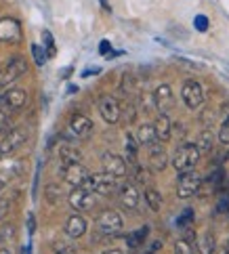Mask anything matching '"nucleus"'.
Returning <instances> with one entry per match:
<instances>
[{"instance_id":"f257e3e1","label":"nucleus","mask_w":229,"mask_h":254,"mask_svg":"<svg viewBox=\"0 0 229 254\" xmlns=\"http://www.w3.org/2000/svg\"><path fill=\"white\" fill-rule=\"evenodd\" d=\"M200 160V151L194 143H181L179 147L172 153V160L170 164L177 172H185V170H191Z\"/></svg>"},{"instance_id":"f03ea898","label":"nucleus","mask_w":229,"mask_h":254,"mask_svg":"<svg viewBox=\"0 0 229 254\" xmlns=\"http://www.w3.org/2000/svg\"><path fill=\"white\" fill-rule=\"evenodd\" d=\"M202 187V175L196 172L194 168L191 170H185L179 175V183H177V195L181 199H187L191 195H196Z\"/></svg>"},{"instance_id":"7ed1b4c3","label":"nucleus","mask_w":229,"mask_h":254,"mask_svg":"<svg viewBox=\"0 0 229 254\" xmlns=\"http://www.w3.org/2000/svg\"><path fill=\"white\" fill-rule=\"evenodd\" d=\"M97 229L99 233H103V235H118L122 229H124V219H122V214L120 212H116V210H103V212H99L97 216Z\"/></svg>"},{"instance_id":"20e7f679","label":"nucleus","mask_w":229,"mask_h":254,"mask_svg":"<svg viewBox=\"0 0 229 254\" xmlns=\"http://www.w3.org/2000/svg\"><path fill=\"white\" fill-rule=\"evenodd\" d=\"M84 189H88V191H93L97 195H112V193H116V189H118V179H114L112 175H107V172H101V175H90Z\"/></svg>"},{"instance_id":"39448f33","label":"nucleus","mask_w":229,"mask_h":254,"mask_svg":"<svg viewBox=\"0 0 229 254\" xmlns=\"http://www.w3.org/2000/svg\"><path fill=\"white\" fill-rule=\"evenodd\" d=\"M68 202L76 212H86V210H93L97 206V197L93 191H88L84 187H74L68 195Z\"/></svg>"},{"instance_id":"423d86ee","label":"nucleus","mask_w":229,"mask_h":254,"mask_svg":"<svg viewBox=\"0 0 229 254\" xmlns=\"http://www.w3.org/2000/svg\"><path fill=\"white\" fill-rule=\"evenodd\" d=\"M181 99L189 110H198L204 103V88L198 80H185L181 88Z\"/></svg>"},{"instance_id":"0eeeda50","label":"nucleus","mask_w":229,"mask_h":254,"mask_svg":"<svg viewBox=\"0 0 229 254\" xmlns=\"http://www.w3.org/2000/svg\"><path fill=\"white\" fill-rule=\"evenodd\" d=\"M27 71V63L23 57H13L6 65L0 69V88H4L8 84H13L17 78H21Z\"/></svg>"},{"instance_id":"6e6552de","label":"nucleus","mask_w":229,"mask_h":254,"mask_svg":"<svg viewBox=\"0 0 229 254\" xmlns=\"http://www.w3.org/2000/svg\"><path fill=\"white\" fill-rule=\"evenodd\" d=\"M27 103V93L23 88H8L4 90V97H2V105H0V110L2 112H19L23 110Z\"/></svg>"},{"instance_id":"1a4fd4ad","label":"nucleus","mask_w":229,"mask_h":254,"mask_svg":"<svg viewBox=\"0 0 229 254\" xmlns=\"http://www.w3.org/2000/svg\"><path fill=\"white\" fill-rule=\"evenodd\" d=\"M120 103H118V99L112 97V95H103L99 99V114L101 118L107 122V124H118L120 122Z\"/></svg>"},{"instance_id":"9d476101","label":"nucleus","mask_w":229,"mask_h":254,"mask_svg":"<svg viewBox=\"0 0 229 254\" xmlns=\"http://www.w3.org/2000/svg\"><path fill=\"white\" fill-rule=\"evenodd\" d=\"M0 42L17 44L21 42V23L13 17H2L0 19Z\"/></svg>"},{"instance_id":"9b49d317","label":"nucleus","mask_w":229,"mask_h":254,"mask_svg":"<svg viewBox=\"0 0 229 254\" xmlns=\"http://www.w3.org/2000/svg\"><path fill=\"white\" fill-rule=\"evenodd\" d=\"M101 164H103V170L107 175H112L114 179H122L128 175V164L122 156L118 153H103L101 158Z\"/></svg>"},{"instance_id":"f8f14e48","label":"nucleus","mask_w":229,"mask_h":254,"mask_svg":"<svg viewBox=\"0 0 229 254\" xmlns=\"http://www.w3.org/2000/svg\"><path fill=\"white\" fill-rule=\"evenodd\" d=\"M27 141V130L25 128H13L4 134V139L0 141V149H2V156H11L13 151H17L21 145Z\"/></svg>"},{"instance_id":"ddd939ff","label":"nucleus","mask_w":229,"mask_h":254,"mask_svg":"<svg viewBox=\"0 0 229 254\" xmlns=\"http://www.w3.org/2000/svg\"><path fill=\"white\" fill-rule=\"evenodd\" d=\"M118 199H120L122 208H126V210H137L139 208V202H141V193L139 189H137L135 183H124L120 187V191H118Z\"/></svg>"},{"instance_id":"4468645a","label":"nucleus","mask_w":229,"mask_h":254,"mask_svg":"<svg viewBox=\"0 0 229 254\" xmlns=\"http://www.w3.org/2000/svg\"><path fill=\"white\" fill-rule=\"evenodd\" d=\"M88 177H90L88 168H84L82 164H70L63 168V179H66V183L72 187H84Z\"/></svg>"},{"instance_id":"2eb2a0df","label":"nucleus","mask_w":229,"mask_h":254,"mask_svg":"<svg viewBox=\"0 0 229 254\" xmlns=\"http://www.w3.org/2000/svg\"><path fill=\"white\" fill-rule=\"evenodd\" d=\"M172 101H175V95H172L170 84H160L153 90V105L160 114H166L172 107Z\"/></svg>"},{"instance_id":"dca6fc26","label":"nucleus","mask_w":229,"mask_h":254,"mask_svg":"<svg viewBox=\"0 0 229 254\" xmlns=\"http://www.w3.org/2000/svg\"><path fill=\"white\" fill-rule=\"evenodd\" d=\"M148 158H150V168L153 172H162L168 164V153H166V149H164V145H160V143L150 145V156Z\"/></svg>"},{"instance_id":"f3484780","label":"nucleus","mask_w":229,"mask_h":254,"mask_svg":"<svg viewBox=\"0 0 229 254\" xmlns=\"http://www.w3.org/2000/svg\"><path fill=\"white\" fill-rule=\"evenodd\" d=\"M63 229H66V233L70 235L72 240H78V238H82V235L86 233L88 223H86L84 216H80V214L76 212V214L68 216V221H66V225H63Z\"/></svg>"},{"instance_id":"a211bd4d","label":"nucleus","mask_w":229,"mask_h":254,"mask_svg":"<svg viewBox=\"0 0 229 254\" xmlns=\"http://www.w3.org/2000/svg\"><path fill=\"white\" fill-rule=\"evenodd\" d=\"M70 130L74 137H86L93 130V120L84 114H74L70 118Z\"/></svg>"},{"instance_id":"6ab92c4d","label":"nucleus","mask_w":229,"mask_h":254,"mask_svg":"<svg viewBox=\"0 0 229 254\" xmlns=\"http://www.w3.org/2000/svg\"><path fill=\"white\" fill-rule=\"evenodd\" d=\"M153 130H155V139L158 141H170V134H172V122L170 118L166 114H160L158 118H155V122L152 124Z\"/></svg>"},{"instance_id":"aec40b11","label":"nucleus","mask_w":229,"mask_h":254,"mask_svg":"<svg viewBox=\"0 0 229 254\" xmlns=\"http://www.w3.org/2000/svg\"><path fill=\"white\" fill-rule=\"evenodd\" d=\"M59 160H61L63 168L70 166V164H80L82 153H80V149H76V147H74V145L63 143L61 147H59Z\"/></svg>"},{"instance_id":"412c9836","label":"nucleus","mask_w":229,"mask_h":254,"mask_svg":"<svg viewBox=\"0 0 229 254\" xmlns=\"http://www.w3.org/2000/svg\"><path fill=\"white\" fill-rule=\"evenodd\" d=\"M143 197H145V204L150 206V210H153V212H160L162 210L164 199H162V193L155 187H148V189H145Z\"/></svg>"},{"instance_id":"4be33fe9","label":"nucleus","mask_w":229,"mask_h":254,"mask_svg":"<svg viewBox=\"0 0 229 254\" xmlns=\"http://www.w3.org/2000/svg\"><path fill=\"white\" fill-rule=\"evenodd\" d=\"M137 143L139 145H153V143H158V139H155V130H153V126L152 124H141L139 128H137Z\"/></svg>"},{"instance_id":"5701e85b","label":"nucleus","mask_w":229,"mask_h":254,"mask_svg":"<svg viewBox=\"0 0 229 254\" xmlns=\"http://www.w3.org/2000/svg\"><path fill=\"white\" fill-rule=\"evenodd\" d=\"M148 233H150V227H141V229H137L133 233H128L126 235V246L128 248H139L145 244V240H148Z\"/></svg>"},{"instance_id":"b1692460","label":"nucleus","mask_w":229,"mask_h":254,"mask_svg":"<svg viewBox=\"0 0 229 254\" xmlns=\"http://www.w3.org/2000/svg\"><path fill=\"white\" fill-rule=\"evenodd\" d=\"M196 147H198L200 153L213 151V147H215V134L210 130H202V132H200V137H198V141H196Z\"/></svg>"},{"instance_id":"393cba45","label":"nucleus","mask_w":229,"mask_h":254,"mask_svg":"<svg viewBox=\"0 0 229 254\" xmlns=\"http://www.w3.org/2000/svg\"><path fill=\"white\" fill-rule=\"evenodd\" d=\"M198 252L200 254H215V233L204 231L202 238L198 240Z\"/></svg>"},{"instance_id":"a878e982","label":"nucleus","mask_w":229,"mask_h":254,"mask_svg":"<svg viewBox=\"0 0 229 254\" xmlns=\"http://www.w3.org/2000/svg\"><path fill=\"white\" fill-rule=\"evenodd\" d=\"M124 149H126V158H128V162H133V164H137V153H139V143H137V139L133 137V134H126Z\"/></svg>"},{"instance_id":"bb28decb","label":"nucleus","mask_w":229,"mask_h":254,"mask_svg":"<svg viewBox=\"0 0 229 254\" xmlns=\"http://www.w3.org/2000/svg\"><path fill=\"white\" fill-rule=\"evenodd\" d=\"M135 88H137V78H135V74H133V71H126V74L122 76L120 90H122L124 95H131Z\"/></svg>"},{"instance_id":"cd10ccee","label":"nucleus","mask_w":229,"mask_h":254,"mask_svg":"<svg viewBox=\"0 0 229 254\" xmlns=\"http://www.w3.org/2000/svg\"><path fill=\"white\" fill-rule=\"evenodd\" d=\"M196 252V244H191L187 240H177L175 244V254H194Z\"/></svg>"},{"instance_id":"c85d7f7f","label":"nucleus","mask_w":229,"mask_h":254,"mask_svg":"<svg viewBox=\"0 0 229 254\" xmlns=\"http://www.w3.org/2000/svg\"><path fill=\"white\" fill-rule=\"evenodd\" d=\"M53 252L55 254H78L76 248L72 246V244H68V242H55L53 244Z\"/></svg>"},{"instance_id":"c756f323","label":"nucleus","mask_w":229,"mask_h":254,"mask_svg":"<svg viewBox=\"0 0 229 254\" xmlns=\"http://www.w3.org/2000/svg\"><path fill=\"white\" fill-rule=\"evenodd\" d=\"M122 116H124L126 124L135 122V118H137V110H135V105H133V103H126L124 107H120V118H122Z\"/></svg>"},{"instance_id":"7c9ffc66","label":"nucleus","mask_w":229,"mask_h":254,"mask_svg":"<svg viewBox=\"0 0 229 254\" xmlns=\"http://www.w3.org/2000/svg\"><path fill=\"white\" fill-rule=\"evenodd\" d=\"M32 55L36 59V65H44V61H47V51L38 44H32Z\"/></svg>"},{"instance_id":"2f4dec72","label":"nucleus","mask_w":229,"mask_h":254,"mask_svg":"<svg viewBox=\"0 0 229 254\" xmlns=\"http://www.w3.org/2000/svg\"><path fill=\"white\" fill-rule=\"evenodd\" d=\"M219 141H221L223 145H229V116L223 120L221 124V130H219Z\"/></svg>"},{"instance_id":"473e14b6","label":"nucleus","mask_w":229,"mask_h":254,"mask_svg":"<svg viewBox=\"0 0 229 254\" xmlns=\"http://www.w3.org/2000/svg\"><path fill=\"white\" fill-rule=\"evenodd\" d=\"M189 223H194V210H189V208H187V210L183 212V214L179 216V219H177V225H179V227H183V229H185V227H187Z\"/></svg>"},{"instance_id":"72a5a7b5","label":"nucleus","mask_w":229,"mask_h":254,"mask_svg":"<svg viewBox=\"0 0 229 254\" xmlns=\"http://www.w3.org/2000/svg\"><path fill=\"white\" fill-rule=\"evenodd\" d=\"M11 122H13L11 116L0 110V132H8V128H11Z\"/></svg>"},{"instance_id":"f704fd0d","label":"nucleus","mask_w":229,"mask_h":254,"mask_svg":"<svg viewBox=\"0 0 229 254\" xmlns=\"http://www.w3.org/2000/svg\"><path fill=\"white\" fill-rule=\"evenodd\" d=\"M44 44H47V57H53L55 55V42H53V36L51 32H44Z\"/></svg>"},{"instance_id":"c9c22d12","label":"nucleus","mask_w":229,"mask_h":254,"mask_svg":"<svg viewBox=\"0 0 229 254\" xmlns=\"http://www.w3.org/2000/svg\"><path fill=\"white\" fill-rule=\"evenodd\" d=\"M15 235V229H13V225H8V223H2V227H0V238L2 240H11Z\"/></svg>"},{"instance_id":"e433bc0d","label":"nucleus","mask_w":229,"mask_h":254,"mask_svg":"<svg viewBox=\"0 0 229 254\" xmlns=\"http://www.w3.org/2000/svg\"><path fill=\"white\" fill-rule=\"evenodd\" d=\"M11 199H8V197H4V199H0V221H2L4 219V216L8 214V210H11Z\"/></svg>"},{"instance_id":"4c0bfd02","label":"nucleus","mask_w":229,"mask_h":254,"mask_svg":"<svg viewBox=\"0 0 229 254\" xmlns=\"http://www.w3.org/2000/svg\"><path fill=\"white\" fill-rule=\"evenodd\" d=\"M59 195H61V193H59V189L55 187V185H49V189H47V197H49V202H53V204H55V202L59 199Z\"/></svg>"},{"instance_id":"58836bf2","label":"nucleus","mask_w":229,"mask_h":254,"mask_svg":"<svg viewBox=\"0 0 229 254\" xmlns=\"http://www.w3.org/2000/svg\"><path fill=\"white\" fill-rule=\"evenodd\" d=\"M196 28L200 30V32H206V28H208V19L204 15H198L196 17Z\"/></svg>"},{"instance_id":"ea45409f","label":"nucleus","mask_w":229,"mask_h":254,"mask_svg":"<svg viewBox=\"0 0 229 254\" xmlns=\"http://www.w3.org/2000/svg\"><path fill=\"white\" fill-rule=\"evenodd\" d=\"M135 179L139 181V183H143V181H148V179H150L148 175H145V170H143L139 164H135Z\"/></svg>"},{"instance_id":"a19ab883","label":"nucleus","mask_w":229,"mask_h":254,"mask_svg":"<svg viewBox=\"0 0 229 254\" xmlns=\"http://www.w3.org/2000/svg\"><path fill=\"white\" fill-rule=\"evenodd\" d=\"M160 248H162V242L158 240V242H153V244H152V246H150L148 250H145V254H155V252H158Z\"/></svg>"},{"instance_id":"79ce46f5","label":"nucleus","mask_w":229,"mask_h":254,"mask_svg":"<svg viewBox=\"0 0 229 254\" xmlns=\"http://www.w3.org/2000/svg\"><path fill=\"white\" fill-rule=\"evenodd\" d=\"M99 51H101L103 55H105V53H109V55H112V47H109V42H101V44H99ZM109 55H107V57H109Z\"/></svg>"},{"instance_id":"37998d69","label":"nucleus","mask_w":229,"mask_h":254,"mask_svg":"<svg viewBox=\"0 0 229 254\" xmlns=\"http://www.w3.org/2000/svg\"><path fill=\"white\" fill-rule=\"evenodd\" d=\"M101 254H124V252L118 250V248H112V250H105V252H101Z\"/></svg>"},{"instance_id":"c03bdc74","label":"nucleus","mask_w":229,"mask_h":254,"mask_svg":"<svg viewBox=\"0 0 229 254\" xmlns=\"http://www.w3.org/2000/svg\"><path fill=\"white\" fill-rule=\"evenodd\" d=\"M0 254H11V250H8V248H0Z\"/></svg>"},{"instance_id":"a18cd8bd","label":"nucleus","mask_w":229,"mask_h":254,"mask_svg":"<svg viewBox=\"0 0 229 254\" xmlns=\"http://www.w3.org/2000/svg\"><path fill=\"white\" fill-rule=\"evenodd\" d=\"M2 97H4V90H0V105H2Z\"/></svg>"},{"instance_id":"49530a36","label":"nucleus","mask_w":229,"mask_h":254,"mask_svg":"<svg viewBox=\"0 0 229 254\" xmlns=\"http://www.w3.org/2000/svg\"><path fill=\"white\" fill-rule=\"evenodd\" d=\"M2 189H4V181L0 179V191H2Z\"/></svg>"},{"instance_id":"de8ad7c7","label":"nucleus","mask_w":229,"mask_h":254,"mask_svg":"<svg viewBox=\"0 0 229 254\" xmlns=\"http://www.w3.org/2000/svg\"><path fill=\"white\" fill-rule=\"evenodd\" d=\"M2 158H4V156H2V149H0V162H2Z\"/></svg>"},{"instance_id":"09e8293b","label":"nucleus","mask_w":229,"mask_h":254,"mask_svg":"<svg viewBox=\"0 0 229 254\" xmlns=\"http://www.w3.org/2000/svg\"><path fill=\"white\" fill-rule=\"evenodd\" d=\"M0 244H2V238H0ZM0 248H2V246H0Z\"/></svg>"},{"instance_id":"8fccbe9b","label":"nucleus","mask_w":229,"mask_h":254,"mask_svg":"<svg viewBox=\"0 0 229 254\" xmlns=\"http://www.w3.org/2000/svg\"><path fill=\"white\" fill-rule=\"evenodd\" d=\"M227 252H229V244H227Z\"/></svg>"}]
</instances>
